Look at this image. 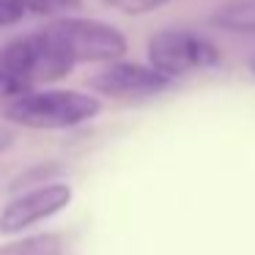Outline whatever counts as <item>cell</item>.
I'll list each match as a JSON object with an SVG mask.
<instances>
[{"label":"cell","instance_id":"cell-9","mask_svg":"<svg viewBox=\"0 0 255 255\" xmlns=\"http://www.w3.org/2000/svg\"><path fill=\"white\" fill-rule=\"evenodd\" d=\"M22 11L33 14H66L80 8V0H14Z\"/></svg>","mask_w":255,"mask_h":255},{"label":"cell","instance_id":"cell-6","mask_svg":"<svg viewBox=\"0 0 255 255\" xmlns=\"http://www.w3.org/2000/svg\"><path fill=\"white\" fill-rule=\"evenodd\" d=\"M72 200L69 184H44L14 198L0 214V233H19L41 220H50L63 211Z\"/></svg>","mask_w":255,"mask_h":255},{"label":"cell","instance_id":"cell-8","mask_svg":"<svg viewBox=\"0 0 255 255\" xmlns=\"http://www.w3.org/2000/svg\"><path fill=\"white\" fill-rule=\"evenodd\" d=\"M0 255H63V242L58 233H39L25 242L3 247Z\"/></svg>","mask_w":255,"mask_h":255},{"label":"cell","instance_id":"cell-5","mask_svg":"<svg viewBox=\"0 0 255 255\" xmlns=\"http://www.w3.org/2000/svg\"><path fill=\"white\" fill-rule=\"evenodd\" d=\"M91 88L113 99H145L170 88V77L159 74L154 66L116 61L91 77Z\"/></svg>","mask_w":255,"mask_h":255},{"label":"cell","instance_id":"cell-10","mask_svg":"<svg viewBox=\"0 0 255 255\" xmlns=\"http://www.w3.org/2000/svg\"><path fill=\"white\" fill-rule=\"evenodd\" d=\"M30 85H25L19 77H14L8 69H3L0 66V102H14V99H19V96H25V94H30Z\"/></svg>","mask_w":255,"mask_h":255},{"label":"cell","instance_id":"cell-7","mask_svg":"<svg viewBox=\"0 0 255 255\" xmlns=\"http://www.w3.org/2000/svg\"><path fill=\"white\" fill-rule=\"evenodd\" d=\"M209 22L222 33L255 36V0H231L211 11Z\"/></svg>","mask_w":255,"mask_h":255},{"label":"cell","instance_id":"cell-13","mask_svg":"<svg viewBox=\"0 0 255 255\" xmlns=\"http://www.w3.org/2000/svg\"><path fill=\"white\" fill-rule=\"evenodd\" d=\"M247 69H250V74H253V77H255V55H253V58H250V61H247Z\"/></svg>","mask_w":255,"mask_h":255},{"label":"cell","instance_id":"cell-11","mask_svg":"<svg viewBox=\"0 0 255 255\" xmlns=\"http://www.w3.org/2000/svg\"><path fill=\"white\" fill-rule=\"evenodd\" d=\"M105 3L124 14H148V11H156V8L167 6L170 0H105Z\"/></svg>","mask_w":255,"mask_h":255},{"label":"cell","instance_id":"cell-1","mask_svg":"<svg viewBox=\"0 0 255 255\" xmlns=\"http://www.w3.org/2000/svg\"><path fill=\"white\" fill-rule=\"evenodd\" d=\"M102 110L99 99L80 91H30L8 102L6 118L28 129H69L85 124Z\"/></svg>","mask_w":255,"mask_h":255},{"label":"cell","instance_id":"cell-4","mask_svg":"<svg viewBox=\"0 0 255 255\" xmlns=\"http://www.w3.org/2000/svg\"><path fill=\"white\" fill-rule=\"evenodd\" d=\"M0 66L33 88L39 83H52V80L66 77L74 63L39 30V33L19 36L0 47Z\"/></svg>","mask_w":255,"mask_h":255},{"label":"cell","instance_id":"cell-3","mask_svg":"<svg viewBox=\"0 0 255 255\" xmlns=\"http://www.w3.org/2000/svg\"><path fill=\"white\" fill-rule=\"evenodd\" d=\"M148 61L165 77H181L189 72L220 66L222 52L214 41L189 30H159L148 41Z\"/></svg>","mask_w":255,"mask_h":255},{"label":"cell","instance_id":"cell-2","mask_svg":"<svg viewBox=\"0 0 255 255\" xmlns=\"http://www.w3.org/2000/svg\"><path fill=\"white\" fill-rule=\"evenodd\" d=\"M47 41L58 47L72 63H96V61H118L127 52V39L118 28L96 19L63 17L52 19L41 30Z\"/></svg>","mask_w":255,"mask_h":255},{"label":"cell","instance_id":"cell-12","mask_svg":"<svg viewBox=\"0 0 255 255\" xmlns=\"http://www.w3.org/2000/svg\"><path fill=\"white\" fill-rule=\"evenodd\" d=\"M25 17V11L14 3V0H0V28H11Z\"/></svg>","mask_w":255,"mask_h":255}]
</instances>
